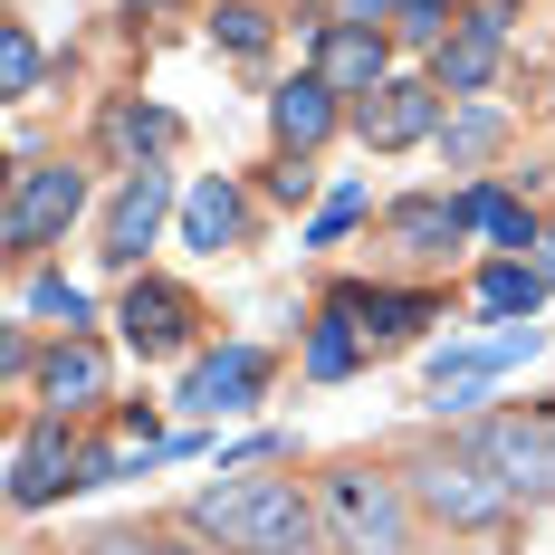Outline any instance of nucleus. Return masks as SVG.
Instances as JSON below:
<instances>
[{
    "instance_id": "nucleus-24",
    "label": "nucleus",
    "mask_w": 555,
    "mask_h": 555,
    "mask_svg": "<svg viewBox=\"0 0 555 555\" xmlns=\"http://www.w3.org/2000/svg\"><path fill=\"white\" fill-rule=\"evenodd\" d=\"M20 317H39V326H57V335H87V287H77V278H29V287H20Z\"/></svg>"
},
{
    "instance_id": "nucleus-3",
    "label": "nucleus",
    "mask_w": 555,
    "mask_h": 555,
    "mask_svg": "<svg viewBox=\"0 0 555 555\" xmlns=\"http://www.w3.org/2000/svg\"><path fill=\"white\" fill-rule=\"evenodd\" d=\"M402 479H412V507L431 517V527H450V537H479V527H499L507 507V479L469 450V431H450V441H422L412 460H402Z\"/></svg>"
},
{
    "instance_id": "nucleus-7",
    "label": "nucleus",
    "mask_w": 555,
    "mask_h": 555,
    "mask_svg": "<svg viewBox=\"0 0 555 555\" xmlns=\"http://www.w3.org/2000/svg\"><path fill=\"white\" fill-rule=\"evenodd\" d=\"M87 211V172L67 164H29L20 182H10V221H0V240H10V259H39L49 240H67V221Z\"/></svg>"
},
{
    "instance_id": "nucleus-22",
    "label": "nucleus",
    "mask_w": 555,
    "mask_h": 555,
    "mask_svg": "<svg viewBox=\"0 0 555 555\" xmlns=\"http://www.w3.org/2000/svg\"><path fill=\"white\" fill-rule=\"evenodd\" d=\"M499 144H507V115H499V106H450V125H441V154H450L460 172H479L489 154H499Z\"/></svg>"
},
{
    "instance_id": "nucleus-2",
    "label": "nucleus",
    "mask_w": 555,
    "mask_h": 555,
    "mask_svg": "<svg viewBox=\"0 0 555 555\" xmlns=\"http://www.w3.org/2000/svg\"><path fill=\"white\" fill-rule=\"evenodd\" d=\"M317 517H326L335 555H412V479L384 460H335L317 479Z\"/></svg>"
},
{
    "instance_id": "nucleus-19",
    "label": "nucleus",
    "mask_w": 555,
    "mask_h": 555,
    "mask_svg": "<svg viewBox=\"0 0 555 555\" xmlns=\"http://www.w3.org/2000/svg\"><path fill=\"white\" fill-rule=\"evenodd\" d=\"M450 317V297L441 287H384V278H374V307H364V345H374V354H392V345H412V335L422 326H441Z\"/></svg>"
},
{
    "instance_id": "nucleus-11",
    "label": "nucleus",
    "mask_w": 555,
    "mask_h": 555,
    "mask_svg": "<svg viewBox=\"0 0 555 555\" xmlns=\"http://www.w3.org/2000/svg\"><path fill=\"white\" fill-rule=\"evenodd\" d=\"M384 240L402 269H441L460 259V240H469V211H460V192H402L384 211Z\"/></svg>"
},
{
    "instance_id": "nucleus-18",
    "label": "nucleus",
    "mask_w": 555,
    "mask_h": 555,
    "mask_svg": "<svg viewBox=\"0 0 555 555\" xmlns=\"http://www.w3.org/2000/svg\"><path fill=\"white\" fill-rule=\"evenodd\" d=\"M307 384H345V374H364L374 364V345H364V326H354V307H335V297H317V317H307Z\"/></svg>"
},
{
    "instance_id": "nucleus-12",
    "label": "nucleus",
    "mask_w": 555,
    "mask_h": 555,
    "mask_svg": "<svg viewBox=\"0 0 555 555\" xmlns=\"http://www.w3.org/2000/svg\"><path fill=\"white\" fill-rule=\"evenodd\" d=\"M172 221V172L164 164H134L125 182H115V202H106V269H134L144 249H154V230Z\"/></svg>"
},
{
    "instance_id": "nucleus-26",
    "label": "nucleus",
    "mask_w": 555,
    "mask_h": 555,
    "mask_svg": "<svg viewBox=\"0 0 555 555\" xmlns=\"http://www.w3.org/2000/svg\"><path fill=\"white\" fill-rule=\"evenodd\" d=\"M0 77H10V96H39V77H49V57H39V39L20 20L0 29Z\"/></svg>"
},
{
    "instance_id": "nucleus-5",
    "label": "nucleus",
    "mask_w": 555,
    "mask_h": 555,
    "mask_svg": "<svg viewBox=\"0 0 555 555\" xmlns=\"http://www.w3.org/2000/svg\"><path fill=\"white\" fill-rule=\"evenodd\" d=\"M278 384V354L269 345H249V335H230V345H202L192 354V374H182V412H202V422H230V412H259V392Z\"/></svg>"
},
{
    "instance_id": "nucleus-17",
    "label": "nucleus",
    "mask_w": 555,
    "mask_h": 555,
    "mask_svg": "<svg viewBox=\"0 0 555 555\" xmlns=\"http://www.w3.org/2000/svg\"><path fill=\"white\" fill-rule=\"evenodd\" d=\"M335 87L326 77H317V67H307V77H287V87H278L269 96V134H278V154H317V144H326L335 134Z\"/></svg>"
},
{
    "instance_id": "nucleus-21",
    "label": "nucleus",
    "mask_w": 555,
    "mask_h": 555,
    "mask_svg": "<svg viewBox=\"0 0 555 555\" xmlns=\"http://www.w3.org/2000/svg\"><path fill=\"white\" fill-rule=\"evenodd\" d=\"M460 20H469V0H392L384 29H392V49H431V57H441Z\"/></svg>"
},
{
    "instance_id": "nucleus-28",
    "label": "nucleus",
    "mask_w": 555,
    "mask_h": 555,
    "mask_svg": "<svg viewBox=\"0 0 555 555\" xmlns=\"http://www.w3.org/2000/svg\"><path fill=\"white\" fill-rule=\"evenodd\" d=\"M259 192H269V202H287V211H297V202H307V192H317V164H307V154H278V164H259Z\"/></svg>"
},
{
    "instance_id": "nucleus-20",
    "label": "nucleus",
    "mask_w": 555,
    "mask_h": 555,
    "mask_svg": "<svg viewBox=\"0 0 555 555\" xmlns=\"http://www.w3.org/2000/svg\"><path fill=\"white\" fill-rule=\"evenodd\" d=\"M546 287H555V278L527 269V259H489V269H479V307L517 326V317H537V307H546Z\"/></svg>"
},
{
    "instance_id": "nucleus-9",
    "label": "nucleus",
    "mask_w": 555,
    "mask_h": 555,
    "mask_svg": "<svg viewBox=\"0 0 555 555\" xmlns=\"http://www.w3.org/2000/svg\"><path fill=\"white\" fill-rule=\"evenodd\" d=\"M441 77H384L374 96H354V144L364 154H412V144H441Z\"/></svg>"
},
{
    "instance_id": "nucleus-15",
    "label": "nucleus",
    "mask_w": 555,
    "mask_h": 555,
    "mask_svg": "<svg viewBox=\"0 0 555 555\" xmlns=\"http://www.w3.org/2000/svg\"><path fill=\"white\" fill-rule=\"evenodd\" d=\"M249 240V192L230 182V172H202L192 192H182V249H240Z\"/></svg>"
},
{
    "instance_id": "nucleus-13",
    "label": "nucleus",
    "mask_w": 555,
    "mask_h": 555,
    "mask_svg": "<svg viewBox=\"0 0 555 555\" xmlns=\"http://www.w3.org/2000/svg\"><path fill=\"white\" fill-rule=\"evenodd\" d=\"M317 77H326L335 96H374L392 77V29L384 20H326L317 29Z\"/></svg>"
},
{
    "instance_id": "nucleus-25",
    "label": "nucleus",
    "mask_w": 555,
    "mask_h": 555,
    "mask_svg": "<svg viewBox=\"0 0 555 555\" xmlns=\"http://www.w3.org/2000/svg\"><path fill=\"white\" fill-rule=\"evenodd\" d=\"M269 39H278V20L259 10V0H221V10H211V49H230V57H269Z\"/></svg>"
},
{
    "instance_id": "nucleus-23",
    "label": "nucleus",
    "mask_w": 555,
    "mask_h": 555,
    "mask_svg": "<svg viewBox=\"0 0 555 555\" xmlns=\"http://www.w3.org/2000/svg\"><path fill=\"white\" fill-rule=\"evenodd\" d=\"M172 134H182V125H172L164 106H134V96H125V106H106V144H115V154H134V164L172 154Z\"/></svg>"
},
{
    "instance_id": "nucleus-14",
    "label": "nucleus",
    "mask_w": 555,
    "mask_h": 555,
    "mask_svg": "<svg viewBox=\"0 0 555 555\" xmlns=\"http://www.w3.org/2000/svg\"><path fill=\"white\" fill-rule=\"evenodd\" d=\"M106 402V345L96 335H57L49 354H39V412H96Z\"/></svg>"
},
{
    "instance_id": "nucleus-4",
    "label": "nucleus",
    "mask_w": 555,
    "mask_h": 555,
    "mask_svg": "<svg viewBox=\"0 0 555 555\" xmlns=\"http://www.w3.org/2000/svg\"><path fill=\"white\" fill-rule=\"evenodd\" d=\"M469 450L507 479V499H555V412H479Z\"/></svg>"
},
{
    "instance_id": "nucleus-30",
    "label": "nucleus",
    "mask_w": 555,
    "mask_h": 555,
    "mask_svg": "<svg viewBox=\"0 0 555 555\" xmlns=\"http://www.w3.org/2000/svg\"><path fill=\"white\" fill-rule=\"evenodd\" d=\"M537 269H546V278H555V230H546V249H537Z\"/></svg>"
},
{
    "instance_id": "nucleus-29",
    "label": "nucleus",
    "mask_w": 555,
    "mask_h": 555,
    "mask_svg": "<svg viewBox=\"0 0 555 555\" xmlns=\"http://www.w3.org/2000/svg\"><path fill=\"white\" fill-rule=\"evenodd\" d=\"M87 555H192L182 537H164V527H115V537H96Z\"/></svg>"
},
{
    "instance_id": "nucleus-6",
    "label": "nucleus",
    "mask_w": 555,
    "mask_h": 555,
    "mask_svg": "<svg viewBox=\"0 0 555 555\" xmlns=\"http://www.w3.org/2000/svg\"><path fill=\"white\" fill-rule=\"evenodd\" d=\"M115 326H125V345H134L144 364H164V354H202V297H192L182 278H125Z\"/></svg>"
},
{
    "instance_id": "nucleus-27",
    "label": "nucleus",
    "mask_w": 555,
    "mask_h": 555,
    "mask_svg": "<svg viewBox=\"0 0 555 555\" xmlns=\"http://www.w3.org/2000/svg\"><path fill=\"white\" fill-rule=\"evenodd\" d=\"M364 211H374V192H364V182H345V192H326V211H317V230H307V249H335V240H345V230L364 221Z\"/></svg>"
},
{
    "instance_id": "nucleus-1",
    "label": "nucleus",
    "mask_w": 555,
    "mask_h": 555,
    "mask_svg": "<svg viewBox=\"0 0 555 555\" xmlns=\"http://www.w3.org/2000/svg\"><path fill=\"white\" fill-rule=\"evenodd\" d=\"M182 537L221 555H317L326 546V517H317V489L297 479H269V469H230L221 489L182 507Z\"/></svg>"
},
{
    "instance_id": "nucleus-8",
    "label": "nucleus",
    "mask_w": 555,
    "mask_h": 555,
    "mask_svg": "<svg viewBox=\"0 0 555 555\" xmlns=\"http://www.w3.org/2000/svg\"><path fill=\"white\" fill-rule=\"evenodd\" d=\"M67 489H87V441H77L57 412H29L20 441H10V507L29 517V507L67 499Z\"/></svg>"
},
{
    "instance_id": "nucleus-16",
    "label": "nucleus",
    "mask_w": 555,
    "mask_h": 555,
    "mask_svg": "<svg viewBox=\"0 0 555 555\" xmlns=\"http://www.w3.org/2000/svg\"><path fill=\"white\" fill-rule=\"evenodd\" d=\"M507 67V29H489V20H460L450 29V49L431 57V77H441L450 106H469V96H489V77Z\"/></svg>"
},
{
    "instance_id": "nucleus-10",
    "label": "nucleus",
    "mask_w": 555,
    "mask_h": 555,
    "mask_svg": "<svg viewBox=\"0 0 555 555\" xmlns=\"http://www.w3.org/2000/svg\"><path fill=\"white\" fill-rule=\"evenodd\" d=\"M537 345H546V326H507L489 345H441L431 354V412H469L507 364H537Z\"/></svg>"
}]
</instances>
